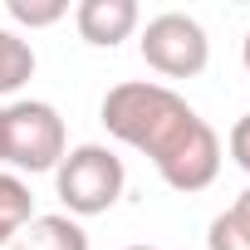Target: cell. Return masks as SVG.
<instances>
[{"label": "cell", "mask_w": 250, "mask_h": 250, "mask_svg": "<svg viewBox=\"0 0 250 250\" xmlns=\"http://www.w3.org/2000/svg\"><path fill=\"white\" fill-rule=\"evenodd\" d=\"M103 128L143 157H152L157 177L172 191H206L221 177V138L216 128L167 83L128 79L103 93Z\"/></svg>", "instance_id": "obj_1"}, {"label": "cell", "mask_w": 250, "mask_h": 250, "mask_svg": "<svg viewBox=\"0 0 250 250\" xmlns=\"http://www.w3.org/2000/svg\"><path fill=\"white\" fill-rule=\"evenodd\" d=\"M123 187H128V172H123V157L103 143H79L64 152V162L54 167V191L64 201V216H103L118 206Z\"/></svg>", "instance_id": "obj_2"}, {"label": "cell", "mask_w": 250, "mask_h": 250, "mask_svg": "<svg viewBox=\"0 0 250 250\" xmlns=\"http://www.w3.org/2000/svg\"><path fill=\"white\" fill-rule=\"evenodd\" d=\"M69 152V133L54 103L20 98L5 108V162L20 172H54Z\"/></svg>", "instance_id": "obj_3"}, {"label": "cell", "mask_w": 250, "mask_h": 250, "mask_svg": "<svg viewBox=\"0 0 250 250\" xmlns=\"http://www.w3.org/2000/svg\"><path fill=\"white\" fill-rule=\"evenodd\" d=\"M143 59L152 74L162 79H196L206 64H211V40L201 30V20L182 15V10H162L147 20L143 40H138Z\"/></svg>", "instance_id": "obj_4"}, {"label": "cell", "mask_w": 250, "mask_h": 250, "mask_svg": "<svg viewBox=\"0 0 250 250\" xmlns=\"http://www.w3.org/2000/svg\"><path fill=\"white\" fill-rule=\"evenodd\" d=\"M138 20H143L138 0H79L74 5V25H79L83 44H93V49L123 44L138 30Z\"/></svg>", "instance_id": "obj_5"}, {"label": "cell", "mask_w": 250, "mask_h": 250, "mask_svg": "<svg viewBox=\"0 0 250 250\" xmlns=\"http://www.w3.org/2000/svg\"><path fill=\"white\" fill-rule=\"evenodd\" d=\"M10 250H88V230H83L74 216L49 211V216H35V221L15 235Z\"/></svg>", "instance_id": "obj_6"}, {"label": "cell", "mask_w": 250, "mask_h": 250, "mask_svg": "<svg viewBox=\"0 0 250 250\" xmlns=\"http://www.w3.org/2000/svg\"><path fill=\"white\" fill-rule=\"evenodd\" d=\"M35 221V196L25 187V177L15 172H0V250H10L15 235Z\"/></svg>", "instance_id": "obj_7"}, {"label": "cell", "mask_w": 250, "mask_h": 250, "mask_svg": "<svg viewBox=\"0 0 250 250\" xmlns=\"http://www.w3.org/2000/svg\"><path fill=\"white\" fill-rule=\"evenodd\" d=\"M30 79H35V49H30V40H20L15 30L0 25V98L25 88Z\"/></svg>", "instance_id": "obj_8"}, {"label": "cell", "mask_w": 250, "mask_h": 250, "mask_svg": "<svg viewBox=\"0 0 250 250\" xmlns=\"http://www.w3.org/2000/svg\"><path fill=\"white\" fill-rule=\"evenodd\" d=\"M206 245L211 250H250V216L245 211H221L216 221H211V230H206Z\"/></svg>", "instance_id": "obj_9"}, {"label": "cell", "mask_w": 250, "mask_h": 250, "mask_svg": "<svg viewBox=\"0 0 250 250\" xmlns=\"http://www.w3.org/2000/svg\"><path fill=\"white\" fill-rule=\"evenodd\" d=\"M5 15L15 25H30V30H44V25H59L69 15V0H5Z\"/></svg>", "instance_id": "obj_10"}, {"label": "cell", "mask_w": 250, "mask_h": 250, "mask_svg": "<svg viewBox=\"0 0 250 250\" xmlns=\"http://www.w3.org/2000/svg\"><path fill=\"white\" fill-rule=\"evenodd\" d=\"M226 147H230V162H235L240 172H250V113H240V118H235V128H230Z\"/></svg>", "instance_id": "obj_11"}, {"label": "cell", "mask_w": 250, "mask_h": 250, "mask_svg": "<svg viewBox=\"0 0 250 250\" xmlns=\"http://www.w3.org/2000/svg\"><path fill=\"white\" fill-rule=\"evenodd\" d=\"M235 211H245V216H250V187H245V191L235 196Z\"/></svg>", "instance_id": "obj_12"}, {"label": "cell", "mask_w": 250, "mask_h": 250, "mask_svg": "<svg viewBox=\"0 0 250 250\" xmlns=\"http://www.w3.org/2000/svg\"><path fill=\"white\" fill-rule=\"evenodd\" d=\"M0 162H5V108H0Z\"/></svg>", "instance_id": "obj_13"}, {"label": "cell", "mask_w": 250, "mask_h": 250, "mask_svg": "<svg viewBox=\"0 0 250 250\" xmlns=\"http://www.w3.org/2000/svg\"><path fill=\"white\" fill-rule=\"evenodd\" d=\"M240 59H245V74H250V30H245V44H240Z\"/></svg>", "instance_id": "obj_14"}, {"label": "cell", "mask_w": 250, "mask_h": 250, "mask_svg": "<svg viewBox=\"0 0 250 250\" xmlns=\"http://www.w3.org/2000/svg\"><path fill=\"white\" fill-rule=\"evenodd\" d=\"M128 250H152V245H128Z\"/></svg>", "instance_id": "obj_15"}]
</instances>
